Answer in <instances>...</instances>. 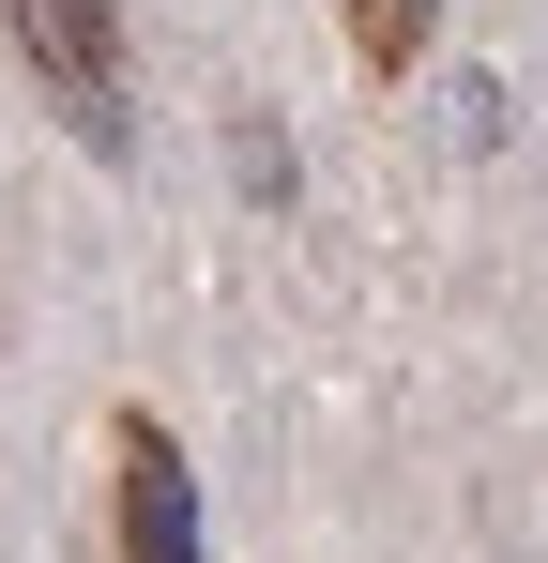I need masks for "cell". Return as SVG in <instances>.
<instances>
[{
	"instance_id": "obj_1",
	"label": "cell",
	"mask_w": 548,
	"mask_h": 563,
	"mask_svg": "<svg viewBox=\"0 0 548 563\" xmlns=\"http://www.w3.org/2000/svg\"><path fill=\"white\" fill-rule=\"evenodd\" d=\"M0 31H15V62L46 77V107L77 122V153H138V92H122V15L107 0H0Z\"/></svg>"
},
{
	"instance_id": "obj_2",
	"label": "cell",
	"mask_w": 548,
	"mask_h": 563,
	"mask_svg": "<svg viewBox=\"0 0 548 563\" xmlns=\"http://www.w3.org/2000/svg\"><path fill=\"white\" fill-rule=\"evenodd\" d=\"M107 457H122V563H198V472H183V442L153 411H122Z\"/></svg>"
},
{
	"instance_id": "obj_3",
	"label": "cell",
	"mask_w": 548,
	"mask_h": 563,
	"mask_svg": "<svg viewBox=\"0 0 548 563\" xmlns=\"http://www.w3.org/2000/svg\"><path fill=\"white\" fill-rule=\"evenodd\" d=\"M427 31H442V0H351V62H365V77H412Z\"/></svg>"
}]
</instances>
